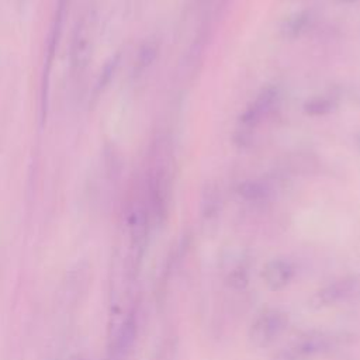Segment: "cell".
Returning <instances> with one entry per match:
<instances>
[{
	"label": "cell",
	"mask_w": 360,
	"mask_h": 360,
	"mask_svg": "<svg viewBox=\"0 0 360 360\" xmlns=\"http://www.w3.org/2000/svg\"><path fill=\"white\" fill-rule=\"evenodd\" d=\"M155 163L148 176V201L156 221H165L169 211L170 184H172V148L167 141L160 139L155 145Z\"/></svg>",
	"instance_id": "obj_1"
},
{
	"label": "cell",
	"mask_w": 360,
	"mask_h": 360,
	"mask_svg": "<svg viewBox=\"0 0 360 360\" xmlns=\"http://www.w3.org/2000/svg\"><path fill=\"white\" fill-rule=\"evenodd\" d=\"M288 315L280 308H266L250 322L248 338L252 346L263 349L273 345L287 329Z\"/></svg>",
	"instance_id": "obj_2"
},
{
	"label": "cell",
	"mask_w": 360,
	"mask_h": 360,
	"mask_svg": "<svg viewBox=\"0 0 360 360\" xmlns=\"http://www.w3.org/2000/svg\"><path fill=\"white\" fill-rule=\"evenodd\" d=\"M338 343V336L323 330H311L298 336L281 350L278 360H307L329 352Z\"/></svg>",
	"instance_id": "obj_3"
},
{
	"label": "cell",
	"mask_w": 360,
	"mask_h": 360,
	"mask_svg": "<svg viewBox=\"0 0 360 360\" xmlns=\"http://www.w3.org/2000/svg\"><path fill=\"white\" fill-rule=\"evenodd\" d=\"M359 287L360 281L354 276L336 278L314 292V295L311 297V307L321 309L345 302L359 291Z\"/></svg>",
	"instance_id": "obj_4"
},
{
	"label": "cell",
	"mask_w": 360,
	"mask_h": 360,
	"mask_svg": "<svg viewBox=\"0 0 360 360\" xmlns=\"http://www.w3.org/2000/svg\"><path fill=\"white\" fill-rule=\"evenodd\" d=\"M295 276V266L283 257L269 260L262 270V278L271 291L284 290Z\"/></svg>",
	"instance_id": "obj_5"
},
{
	"label": "cell",
	"mask_w": 360,
	"mask_h": 360,
	"mask_svg": "<svg viewBox=\"0 0 360 360\" xmlns=\"http://www.w3.org/2000/svg\"><path fill=\"white\" fill-rule=\"evenodd\" d=\"M93 52V39L90 27L86 21H82L73 37L72 42V68L76 73H80L90 62Z\"/></svg>",
	"instance_id": "obj_6"
},
{
	"label": "cell",
	"mask_w": 360,
	"mask_h": 360,
	"mask_svg": "<svg viewBox=\"0 0 360 360\" xmlns=\"http://www.w3.org/2000/svg\"><path fill=\"white\" fill-rule=\"evenodd\" d=\"M276 98H277V90L274 87L264 89L240 117L242 124L245 127H252L257 124L263 118V115H266L271 110Z\"/></svg>",
	"instance_id": "obj_7"
},
{
	"label": "cell",
	"mask_w": 360,
	"mask_h": 360,
	"mask_svg": "<svg viewBox=\"0 0 360 360\" xmlns=\"http://www.w3.org/2000/svg\"><path fill=\"white\" fill-rule=\"evenodd\" d=\"M221 207V194L215 186L207 184L201 198V214L205 219H212L218 215Z\"/></svg>",
	"instance_id": "obj_8"
},
{
	"label": "cell",
	"mask_w": 360,
	"mask_h": 360,
	"mask_svg": "<svg viewBox=\"0 0 360 360\" xmlns=\"http://www.w3.org/2000/svg\"><path fill=\"white\" fill-rule=\"evenodd\" d=\"M238 194L248 201H260L267 195V188L256 181H243L236 188Z\"/></svg>",
	"instance_id": "obj_9"
},
{
	"label": "cell",
	"mask_w": 360,
	"mask_h": 360,
	"mask_svg": "<svg viewBox=\"0 0 360 360\" xmlns=\"http://www.w3.org/2000/svg\"><path fill=\"white\" fill-rule=\"evenodd\" d=\"M333 101L326 97H315L304 104V111L308 115H326L333 110Z\"/></svg>",
	"instance_id": "obj_10"
},
{
	"label": "cell",
	"mask_w": 360,
	"mask_h": 360,
	"mask_svg": "<svg viewBox=\"0 0 360 360\" xmlns=\"http://www.w3.org/2000/svg\"><path fill=\"white\" fill-rule=\"evenodd\" d=\"M158 44L155 41H148L145 42L138 53V59H136V69L138 70H143L146 69L149 65L153 63V60L158 56Z\"/></svg>",
	"instance_id": "obj_11"
},
{
	"label": "cell",
	"mask_w": 360,
	"mask_h": 360,
	"mask_svg": "<svg viewBox=\"0 0 360 360\" xmlns=\"http://www.w3.org/2000/svg\"><path fill=\"white\" fill-rule=\"evenodd\" d=\"M226 284L233 288V290H243L249 284V276L248 270L243 266H239L233 269L228 277H226Z\"/></svg>",
	"instance_id": "obj_12"
},
{
	"label": "cell",
	"mask_w": 360,
	"mask_h": 360,
	"mask_svg": "<svg viewBox=\"0 0 360 360\" xmlns=\"http://www.w3.org/2000/svg\"><path fill=\"white\" fill-rule=\"evenodd\" d=\"M307 22H308V14H307V13H302V14L295 15V17L288 22V25H287V32H288V35H290V37L298 35V34L302 31V28L307 25Z\"/></svg>",
	"instance_id": "obj_13"
},
{
	"label": "cell",
	"mask_w": 360,
	"mask_h": 360,
	"mask_svg": "<svg viewBox=\"0 0 360 360\" xmlns=\"http://www.w3.org/2000/svg\"><path fill=\"white\" fill-rule=\"evenodd\" d=\"M332 1H335L338 4H353V3H357L359 0H332Z\"/></svg>",
	"instance_id": "obj_14"
},
{
	"label": "cell",
	"mask_w": 360,
	"mask_h": 360,
	"mask_svg": "<svg viewBox=\"0 0 360 360\" xmlns=\"http://www.w3.org/2000/svg\"><path fill=\"white\" fill-rule=\"evenodd\" d=\"M198 1H200V3H202V1H204V0H198Z\"/></svg>",
	"instance_id": "obj_15"
}]
</instances>
